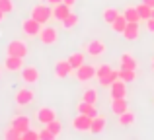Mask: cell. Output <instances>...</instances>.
Masks as SVG:
<instances>
[{
    "instance_id": "9",
    "label": "cell",
    "mask_w": 154,
    "mask_h": 140,
    "mask_svg": "<svg viewBox=\"0 0 154 140\" xmlns=\"http://www.w3.org/2000/svg\"><path fill=\"white\" fill-rule=\"evenodd\" d=\"M74 70L72 68V64L68 62V58H63V61H57V64H55V76L57 78H68L70 76V72Z\"/></svg>"
},
{
    "instance_id": "4",
    "label": "cell",
    "mask_w": 154,
    "mask_h": 140,
    "mask_svg": "<svg viewBox=\"0 0 154 140\" xmlns=\"http://www.w3.org/2000/svg\"><path fill=\"white\" fill-rule=\"evenodd\" d=\"M39 39H41L43 45H55V43L59 41V31H57L55 27H51V25L41 27V31H39Z\"/></svg>"
},
{
    "instance_id": "32",
    "label": "cell",
    "mask_w": 154,
    "mask_h": 140,
    "mask_svg": "<svg viewBox=\"0 0 154 140\" xmlns=\"http://www.w3.org/2000/svg\"><path fill=\"white\" fill-rule=\"evenodd\" d=\"M45 127L51 130L53 134H55V136H59V134H60V130H63V125H60V123L57 121V119H53V121H51V123H47Z\"/></svg>"
},
{
    "instance_id": "18",
    "label": "cell",
    "mask_w": 154,
    "mask_h": 140,
    "mask_svg": "<svg viewBox=\"0 0 154 140\" xmlns=\"http://www.w3.org/2000/svg\"><path fill=\"white\" fill-rule=\"evenodd\" d=\"M76 109H78V113L90 115L92 119H94L96 115H100V113H98V109H96V105H94V103H88V101H84V99H82V101L78 103V107H76Z\"/></svg>"
},
{
    "instance_id": "22",
    "label": "cell",
    "mask_w": 154,
    "mask_h": 140,
    "mask_svg": "<svg viewBox=\"0 0 154 140\" xmlns=\"http://www.w3.org/2000/svg\"><path fill=\"white\" fill-rule=\"evenodd\" d=\"M68 62L72 64V68H78V66H82L84 62H86V57H84V53H80V51H76V53H72L70 57H68Z\"/></svg>"
},
{
    "instance_id": "19",
    "label": "cell",
    "mask_w": 154,
    "mask_h": 140,
    "mask_svg": "<svg viewBox=\"0 0 154 140\" xmlns=\"http://www.w3.org/2000/svg\"><path fill=\"white\" fill-rule=\"evenodd\" d=\"M127 109H129V103H127V99H125V97L111 99V111H113L115 115H121V113H125Z\"/></svg>"
},
{
    "instance_id": "11",
    "label": "cell",
    "mask_w": 154,
    "mask_h": 140,
    "mask_svg": "<svg viewBox=\"0 0 154 140\" xmlns=\"http://www.w3.org/2000/svg\"><path fill=\"white\" fill-rule=\"evenodd\" d=\"M4 68L8 72H22L23 68V58L22 57H12V55H8V58L4 61Z\"/></svg>"
},
{
    "instance_id": "21",
    "label": "cell",
    "mask_w": 154,
    "mask_h": 140,
    "mask_svg": "<svg viewBox=\"0 0 154 140\" xmlns=\"http://www.w3.org/2000/svg\"><path fill=\"white\" fill-rule=\"evenodd\" d=\"M125 27H127V18H125L123 14H119L115 19H113V23H111V29L115 31V33H121V35H123Z\"/></svg>"
},
{
    "instance_id": "38",
    "label": "cell",
    "mask_w": 154,
    "mask_h": 140,
    "mask_svg": "<svg viewBox=\"0 0 154 140\" xmlns=\"http://www.w3.org/2000/svg\"><path fill=\"white\" fill-rule=\"evenodd\" d=\"M47 2H49V6H57V4H60L63 0H47Z\"/></svg>"
},
{
    "instance_id": "6",
    "label": "cell",
    "mask_w": 154,
    "mask_h": 140,
    "mask_svg": "<svg viewBox=\"0 0 154 140\" xmlns=\"http://www.w3.org/2000/svg\"><path fill=\"white\" fill-rule=\"evenodd\" d=\"M35 99V94H33V90H29V88H22V90H18L16 91V95H14V101L18 103V105H29L31 101Z\"/></svg>"
},
{
    "instance_id": "40",
    "label": "cell",
    "mask_w": 154,
    "mask_h": 140,
    "mask_svg": "<svg viewBox=\"0 0 154 140\" xmlns=\"http://www.w3.org/2000/svg\"><path fill=\"white\" fill-rule=\"evenodd\" d=\"M63 2H64V4H68V6H72V4H74L76 0H63Z\"/></svg>"
},
{
    "instance_id": "26",
    "label": "cell",
    "mask_w": 154,
    "mask_h": 140,
    "mask_svg": "<svg viewBox=\"0 0 154 140\" xmlns=\"http://www.w3.org/2000/svg\"><path fill=\"white\" fill-rule=\"evenodd\" d=\"M102 16H103V22L107 23V25H111L113 19H115L117 16H119V10H117V8H105Z\"/></svg>"
},
{
    "instance_id": "44",
    "label": "cell",
    "mask_w": 154,
    "mask_h": 140,
    "mask_svg": "<svg viewBox=\"0 0 154 140\" xmlns=\"http://www.w3.org/2000/svg\"><path fill=\"white\" fill-rule=\"evenodd\" d=\"M0 76H2V72H0Z\"/></svg>"
},
{
    "instance_id": "28",
    "label": "cell",
    "mask_w": 154,
    "mask_h": 140,
    "mask_svg": "<svg viewBox=\"0 0 154 140\" xmlns=\"http://www.w3.org/2000/svg\"><path fill=\"white\" fill-rule=\"evenodd\" d=\"M76 23H78V16H76V14H72V12H70V14H68L66 18L63 19V22H60V25H63L64 29H72V27H74Z\"/></svg>"
},
{
    "instance_id": "41",
    "label": "cell",
    "mask_w": 154,
    "mask_h": 140,
    "mask_svg": "<svg viewBox=\"0 0 154 140\" xmlns=\"http://www.w3.org/2000/svg\"><path fill=\"white\" fill-rule=\"evenodd\" d=\"M4 18H6V14H4V12L0 10V22H4Z\"/></svg>"
},
{
    "instance_id": "17",
    "label": "cell",
    "mask_w": 154,
    "mask_h": 140,
    "mask_svg": "<svg viewBox=\"0 0 154 140\" xmlns=\"http://www.w3.org/2000/svg\"><path fill=\"white\" fill-rule=\"evenodd\" d=\"M68 14H70V6H68V4L60 2V4H57V6H53V18L59 19V22H63Z\"/></svg>"
},
{
    "instance_id": "37",
    "label": "cell",
    "mask_w": 154,
    "mask_h": 140,
    "mask_svg": "<svg viewBox=\"0 0 154 140\" xmlns=\"http://www.w3.org/2000/svg\"><path fill=\"white\" fill-rule=\"evenodd\" d=\"M146 29L150 31V33H154V18H148L146 19Z\"/></svg>"
},
{
    "instance_id": "25",
    "label": "cell",
    "mask_w": 154,
    "mask_h": 140,
    "mask_svg": "<svg viewBox=\"0 0 154 140\" xmlns=\"http://www.w3.org/2000/svg\"><path fill=\"white\" fill-rule=\"evenodd\" d=\"M115 80H119V72H117V70H111V72H109L107 76H103V78H100L98 82H100V86H103V88H109V86H111L113 82H115Z\"/></svg>"
},
{
    "instance_id": "2",
    "label": "cell",
    "mask_w": 154,
    "mask_h": 140,
    "mask_svg": "<svg viewBox=\"0 0 154 140\" xmlns=\"http://www.w3.org/2000/svg\"><path fill=\"white\" fill-rule=\"evenodd\" d=\"M6 51H8V55H12V57H22L23 58L27 55V45H26V41H22V39H14V41L8 43Z\"/></svg>"
},
{
    "instance_id": "3",
    "label": "cell",
    "mask_w": 154,
    "mask_h": 140,
    "mask_svg": "<svg viewBox=\"0 0 154 140\" xmlns=\"http://www.w3.org/2000/svg\"><path fill=\"white\" fill-rule=\"evenodd\" d=\"M22 31L27 37H39V31H41V23L33 18H27L22 22Z\"/></svg>"
},
{
    "instance_id": "20",
    "label": "cell",
    "mask_w": 154,
    "mask_h": 140,
    "mask_svg": "<svg viewBox=\"0 0 154 140\" xmlns=\"http://www.w3.org/2000/svg\"><path fill=\"white\" fill-rule=\"evenodd\" d=\"M105 125H107V121H105V117H102V115H96V117L92 119L90 133H94V134H100V133H102V130L105 129Z\"/></svg>"
},
{
    "instance_id": "42",
    "label": "cell",
    "mask_w": 154,
    "mask_h": 140,
    "mask_svg": "<svg viewBox=\"0 0 154 140\" xmlns=\"http://www.w3.org/2000/svg\"><path fill=\"white\" fill-rule=\"evenodd\" d=\"M150 18H154V8H152V16H150Z\"/></svg>"
},
{
    "instance_id": "5",
    "label": "cell",
    "mask_w": 154,
    "mask_h": 140,
    "mask_svg": "<svg viewBox=\"0 0 154 140\" xmlns=\"http://www.w3.org/2000/svg\"><path fill=\"white\" fill-rule=\"evenodd\" d=\"M74 74H76V80H78V82H88V80L96 78V68L92 64H86V62H84L82 66H78V68L74 70Z\"/></svg>"
},
{
    "instance_id": "24",
    "label": "cell",
    "mask_w": 154,
    "mask_h": 140,
    "mask_svg": "<svg viewBox=\"0 0 154 140\" xmlns=\"http://www.w3.org/2000/svg\"><path fill=\"white\" fill-rule=\"evenodd\" d=\"M135 113H133V111H125V113H121L119 115V125L121 127H131V125H135Z\"/></svg>"
},
{
    "instance_id": "39",
    "label": "cell",
    "mask_w": 154,
    "mask_h": 140,
    "mask_svg": "<svg viewBox=\"0 0 154 140\" xmlns=\"http://www.w3.org/2000/svg\"><path fill=\"white\" fill-rule=\"evenodd\" d=\"M143 2H144V4H148L150 8H154V0H143Z\"/></svg>"
},
{
    "instance_id": "8",
    "label": "cell",
    "mask_w": 154,
    "mask_h": 140,
    "mask_svg": "<svg viewBox=\"0 0 154 140\" xmlns=\"http://www.w3.org/2000/svg\"><path fill=\"white\" fill-rule=\"evenodd\" d=\"M125 94H127V82H123V80H115V82L109 86V97L111 99H117V97H125Z\"/></svg>"
},
{
    "instance_id": "36",
    "label": "cell",
    "mask_w": 154,
    "mask_h": 140,
    "mask_svg": "<svg viewBox=\"0 0 154 140\" xmlns=\"http://www.w3.org/2000/svg\"><path fill=\"white\" fill-rule=\"evenodd\" d=\"M39 138H41V140H55L57 136H55V134H53L51 130H49V129L45 127V129H43L41 133H39Z\"/></svg>"
},
{
    "instance_id": "30",
    "label": "cell",
    "mask_w": 154,
    "mask_h": 140,
    "mask_svg": "<svg viewBox=\"0 0 154 140\" xmlns=\"http://www.w3.org/2000/svg\"><path fill=\"white\" fill-rule=\"evenodd\" d=\"M119 78L123 80V82H135L137 80V74H135V70H127V68H121L119 70Z\"/></svg>"
},
{
    "instance_id": "13",
    "label": "cell",
    "mask_w": 154,
    "mask_h": 140,
    "mask_svg": "<svg viewBox=\"0 0 154 140\" xmlns=\"http://www.w3.org/2000/svg\"><path fill=\"white\" fill-rule=\"evenodd\" d=\"M140 35V27L137 22H127V27H125L123 31V37L127 39V41H137Z\"/></svg>"
},
{
    "instance_id": "31",
    "label": "cell",
    "mask_w": 154,
    "mask_h": 140,
    "mask_svg": "<svg viewBox=\"0 0 154 140\" xmlns=\"http://www.w3.org/2000/svg\"><path fill=\"white\" fill-rule=\"evenodd\" d=\"M4 138H6V140H22V133H20V130H16L14 127L10 125V129L4 133Z\"/></svg>"
},
{
    "instance_id": "33",
    "label": "cell",
    "mask_w": 154,
    "mask_h": 140,
    "mask_svg": "<svg viewBox=\"0 0 154 140\" xmlns=\"http://www.w3.org/2000/svg\"><path fill=\"white\" fill-rule=\"evenodd\" d=\"M113 68H111V66H109V64H102V66H98V68H96V78H103V76H107L109 74V72H111Z\"/></svg>"
},
{
    "instance_id": "1",
    "label": "cell",
    "mask_w": 154,
    "mask_h": 140,
    "mask_svg": "<svg viewBox=\"0 0 154 140\" xmlns=\"http://www.w3.org/2000/svg\"><path fill=\"white\" fill-rule=\"evenodd\" d=\"M29 18L37 19L41 25H45V23H49V19L53 18V8H49L47 4H37V6H33Z\"/></svg>"
},
{
    "instance_id": "16",
    "label": "cell",
    "mask_w": 154,
    "mask_h": 140,
    "mask_svg": "<svg viewBox=\"0 0 154 140\" xmlns=\"http://www.w3.org/2000/svg\"><path fill=\"white\" fill-rule=\"evenodd\" d=\"M119 64H121V68L137 70V66H139V61H137V58L133 57L131 53H123V55L119 57Z\"/></svg>"
},
{
    "instance_id": "23",
    "label": "cell",
    "mask_w": 154,
    "mask_h": 140,
    "mask_svg": "<svg viewBox=\"0 0 154 140\" xmlns=\"http://www.w3.org/2000/svg\"><path fill=\"white\" fill-rule=\"evenodd\" d=\"M123 16L127 18V22H140V16H139V10H137V6H127L123 10Z\"/></svg>"
},
{
    "instance_id": "34",
    "label": "cell",
    "mask_w": 154,
    "mask_h": 140,
    "mask_svg": "<svg viewBox=\"0 0 154 140\" xmlns=\"http://www.w3.org/2000/svg\"><path fill=\"white\" fill-rule=\"evenodd\" d=\"M0 10H2L4 14L14 12V4H12V0H0Z\"/></svg>"
},
{
    "instance_id": "35",
    "label": "cell",
    "mask_w": 154,
    "mask_h": 140,
    "mask_svg": "<svg viewBox=\"0 0 154 140\" xmlns=\"http://www.w3.org/2000/svg\"><path fill=\"white\" fill-rule=\"evenodd\" d=\"M22 138H23V140H39V133H35V130L27 129L26 133L22 134Z\"/></svg>"
},
{
    "instance_id": "14",
    "label": "cell",
    "mask_w": 154,
    "mask_h": 140,
    "mask_svg": "<svg viewBox=\"0 0 154 140\" xmlns=\"http://www.w3.org/2000/svg\"><path fill=\"white\" fill-rule=\"evenodd\" d=\"M22 80L26 84H35L39 80V70L35 66H23L22 68Z\"/></svg>"
},
{
    "instance_id": "15",
    "label": "cell",
    "mask_w": 154,
    "mask_h": 140,
    "mask_svg": "<svg viewBox=\"0 0 154 140\" xmlns=\"http://www.w3.org/2000/svg\"><path fill=\"white\" fill-rule=\"evenodd\" d=\"M53 119H57V113H55L53 107H41V109L37 111V121L41 123V125H47Z\"/></svg>"
},
{
    "instance_id": "29",
    "label": "cell",
    "mask_w": 154,
    "mask_h": 140,
    "mask_svg": "<svg viewBox=\"0 0 154 140\" xmlns=\"http://www.w3.org/2000/svg\"><path fill=\"white\" fill-rule=\"evenodd\" d=\"M82 99H84V101H88V103H94V105H98V91H96L94 88H88V90L84 91Z\"/></svg>"
},
{
    "instance_id": "27",
    "label": "cell",
    "mask_w": 154,
    "mask_h": 140,
    "mask_svg": "<svg viewBox=\"0 0 154 140\" xmlns=\"http://www.w3.org/2000/svg\"><path fill=\"white\" fill-rule=\"evenodd\" d=\"M137 10H139V16H140L143 22H146V19L152 16V8L148 6V4H144V2H140L139 6H137Z\"/></svg>"
},
{
    "instance_id": "43",
    "label": "cell",
    "mask_w": 154,
    "mask_h": 140,
    "mask_svg": "<svg viewBox=\"0 0 154 140\" xmlns=\"http://www.w3.org/2000/svg\"><path fill=\"white\" fill-rule=\"evenodd\" d=\"M152 70H154V61H152Z\"/></svg>"
},
{
    "instance_id": "10",
    "label": "cell",
    "mask_w": 154,
    "mask_h": 140,
    "mask_svg": "<svg viewBox=\"0 0 154 140\" xmlns=\"http://www.w3.org/2000/svg\"><path fill=\"white\" fill-rule=\"evenodd\" d=\"M105 43L103 41H100V39H94V41H90L86 45V53L90 55V57H102V55L105 53Z\"/></svg>"
},
{
    "instance_id": "7",
    "label": "cell",
    "mask_w": 154,
    "mask_h": 140,
    "mask_svg": "<svg viewBox=\"0 0 154 140\" xmlns=\"http://www.w3.org/2000/svg\"><path fill=\"white\" fill-rule=\"evenodd\" d=\"M72 127H74V130H78V133H88L92 127V117L90 115H84V113H78V117L72 121Z\"/></svg>"
},
{
    "instance_id": "12",
    "label": "cell",
    "mask_w": 154,
    "mask_h": 140,
    "mask_svg": "<svg viewBox=\"0 0 154 140\" xmlns=\"http://www.w3.org/2000/svg\"><path fill=\"white\" fill-rule=\"evenodd\" d=\"M10 125L14 127L16 130H20L22 134L26 133L27 129H31V121H29V117H26V115H18V117H14Z\"/></svg>"
}]
</instances>
